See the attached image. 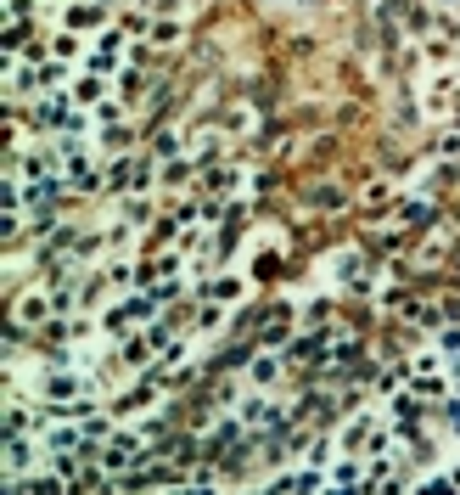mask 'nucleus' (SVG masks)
<instances>
[{
    "instance_id": "obj_8",
    "label": "nucleus",
    "mask_w": 460,
    "mask_h": 495,
    "mask_svg": "<svg viewBox=\"0 0 460 495\" xmlns=\"http://www.w3.org/2000/svg\"><path fill=\"white\" fill-rule=\"evenodd\" d=\"M84 23H96V6H74L68 11V28H84Z\"/></svg>"
},
{
    "instance_id": "obj_2",
    "label": "nucleus",
    "mask_w": 460,
    "mask_h": 495,
    "mask_svg": "<svg viewBox=\"0 0 460 495\" xmlns=\"http://www.w3.org/2000/svg\"><path fill=\"white\" fill-rule=\"evenodd\" d=\"M74 96H79V107H101V96H107V79H101V74H90V79H79V84H74Z\"/></svg>"
},
{
    "instance_id": "obj_6",
    "label": "nucleus",
    "mask_w": 460,
    "mask_h": 495,
    "mask_svg": "<svg viewBox=\"0 0 460 495\" xmlns=\"http://www.w3.org/2000/svg\"><path fill=\"white\" fill-rule=\"evenodd\" d=\"M331 484H343V490H354V484H360V467H354V462H343V467L331 473Z\"/></svg>"
},
{
    "instance_id": "obj_10",
    "label": "nucleus",
    "mask_w": 460,
    "mask_h": 495,
    "mask_svg": "<svg viewBox=\"0 0 460 495\" xmlns=\"http://www.w3.org/2000/svg\"><path fill=\"white\" fill-rule=\"evenodd\" d=\"M275 377V360H253V383H270Z\"/></svg>"
},
{
    "instance_id": "obj_4",
    "label": "nucleus",
    "mask_w": 460,
    "mask_h": 495,
    "mask_svg": "<svg viewBox=\"0 0 460 495\" xmlns=\"http://www.w3.org/2000/svg\"><path fill=\"white\" fill-rule=\"evenodd\" d=\"M45 394H51V400H74V394H84V383H79V377H51Z\"/></svg>"
},
{
    "instance_id": "obj_5",
    "label": "nucleus",
    "mask_w": 460,
    "mask_h": 495,
    "mask_svg": "<svg viewBox=\"0 0 460 495\" xmlns=\"http://www.w3.org/2000/svg\"><path fill=\"white\" fill-rule=\"evenodd\" d=\"M45 310H51V304H45V299H40V293H28V299H23V310H17V316H23V321H45Z\"/></svg>"
},
{
    "instance_id": "obj_9",
    "label": "nucleus",
    "mask_w": 460,
    "mask_h": 495,
    "mask_svg": "<svg viewBox=\"0 0 460 495\" xmlns=\"http://www.w3.org/2000/svg\"><path fill=\"white\" fill-rule=\"evenodd\" d=\"M241 416H247V422H270V406H264V400H247Z\"/></svg>"
},
{
    "instance_id": "obj_3",
    "label": "nucleus",
    "mask_w": 460,
    "mask_h": 495,
    "mask_svg": "<svg viewBox=\"0 0 460 495\" xmlns=\"http://www.w3.org/2000/svg\"><path fill=\"white\" fill-rule=\"evenodd\" d=\"M135 456H141V445H135V439L124 433V439H113V450H107V467H130Z\"/></svg>"
},
{
    "instance_id": "obj_7",
    "label": "nucleus",
    "mask_w": 460,
    "mask_h": 495,
    "mask_svg": "<svg viewBox=\"0 0 460 495\" xmlns=\"http://www.w3.org/2000/svg\"><path fill=\"white\" fill-rule=\"evenodd\" d=\"M438 389H444V377H432V372H421V377H415V394H427V400H432Z\"/></svg>"
},
{
    "instance_id": "obj_1",
    "label": "nucleus",
    "mask_w": 460,
    "mask_h": 495,
    "mask_svg": "<svg viewBox=\"0 0 460 495\" xmlns=\"http://www.w3.org/2000/svg\"><path fill=\"white\" fill-rule=\"evenodd\" d=\"M107 180L113 186H146V158H113Z\"/></svg>"
},
{
    "instance_id": "obj_11",
    "label": "nucleus",
    "mask_w": 460,
    "mask_h": 495,
    "mask_svg": "<svg viewBox=\"0 0 460 495\" xmlns=\"http://www.w3.org/2000/svg\"><path fill=\"white\" fill-rule=\"evenodd\" d=\"M141 6H146V0H141Z\"/></svg>"
}]
</instances>
